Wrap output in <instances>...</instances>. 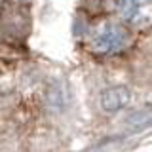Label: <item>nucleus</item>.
<instances>
[{
  "label": "nucleus",
  "instance_id": "2",
  "mask_svg": "<svg viewBox=\"0 0 152 152\" xmlns=\"http://www.w3.org/2000/svg\"><path fill=\"white\" fill-rule=\"evenodd\" d=\"M118 12L129 23H146L152 15V4L148 0H118Z\"/></svg>",
  "mask_w": 152,
  "mask_h": 152
},
{
  "label": "nucleus",
  "instance_id": "4",
  "mask_svg": "<svg viewBox=\"0 0 152 152\" xmlns=\"http://www.w3.org/2000/svg\"><path fill=\"white\" fill-rule=\"evenodd\" d=\"M48 104L57 108V110H63L69 104V97H66V89L61 88L59 84H53L48 89Z\"/></svg>",
  "mask_w": 152,
  "mask_h": 152
},
{
  "label": "nucleus",
  "instance_id": "3",
  "mask_svg": "<svg viewBox=\"0 0 152 152\" xmlns=\"http://www.w3.org/2000/svg\"><path fill=\"white\" fill-rule=\"evenodd\" d=\"M99 103H101V108L104 112H116L129 103V91L126 88H122V86L108 88L101 93Z\"/></svg>",
  "mask_w": 152,
  "mask_h": 152
},
{
  "label": "nucleus",
  "instance_id": "1",
  "mask_svg": "<svg viewBox=\"0 0 152 152\" xmlns=\"http://www.w3.org/2000/svg\"><path fill=\"white\" fill-rule=\"evenodd\" d=\"M129 42L127 31L120 25L107 23V25L99 27L91 38V50L99 55H112L122 51Z\"/></svg>",
  "mask_w": 152,
  "mask_h": 152
}]
</instances>
